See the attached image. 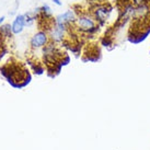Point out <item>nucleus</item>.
Segmentation results:
<instances>
[{"mask_svg": "<svg viewBox=\"0 0 150 150\" xmlns=\"http://www.w3.org/2000/svg\"><path fill=\"white\" fill-rule=\"evenodd\" d=\"M4 17H1V18H0V24H1L2 22H4Z\"/></svg>", "mask_w": 150, "mask_h": 150, "instance_id": "obj_6", "label": "nucleus"}, {"mask_svg": "<svg viewBox=\"0 0 150 150\" xmlns=\"http://www.w3.org/2000/svg\"><path fill=\"white\" fill-rule=\"evenodd\" d=\"M54 2L56 4H58V6H60L62 4V2H60V0H54Z\"/></svg>", "mask_w": 150, "mask_h": 150, "instance_id": "obj_5", "label": "nucleus"}, {"mask_svg": "<svg viewBox=\"0 0 150 150\" xmlns=\"http://www.w3.org/2000/svg\"><path fill=\"white\" fill-rule=\"evenodd\" d=\"M77 23L79 25V28L83 31H88V32H92L96 30V25H94V21L88 17H81L77 20Z\"/></svg>", "mask_w": 150, "mask_h": 150, "instance_id": "obj_1", "label": "nucleus"}, {"mask_svg": "<svg viewBox=\"0 0 150 150\" xmlns=\"http://www.w3.org/2000/svg\"><path fill=\"white\" fill-rule=\"evenodd\" d=\"M75 19V16H74V12L69 10V11H67L66 13H64L62 16H59L57 18V24L58 25H65V23L69 21H72Z\"/></svg>", "mask_w": 150, "mask_h": 150, "instance_id": "obj_4", "label": "nucleus"}, {"mask_svg": "<svg viewBox=\"0 0 150 150\" xmlns=\"http://www.w3.org/2000/svg\"><path fill=\"white\" fill-rule=\"evenodd\" d=\"M24 24H25L24 16H18V17L16 18V20L13 21L12 26H11V31H12V33H14V34L21 33L23 28H24Z\"/></svg>", "mask_w": 150, "mask_h": 150, "instance_id": "obj_3", "label": "nucleus"}, {"mask_svg": "<svg viewBox=\"0 0 150 150\" xmlns=\"http://www.w3.org/2000/svg\"><path fill=\"white\" fill-rule=\"evenodd\" d=\"M46 42H47L46 34L44 32H38V33H36L32 38V40H31V45L34 48H40V47L45 45Z\"/></svg>", "mask_w": 150, "mask_h": 150, "instance_id": "obj_2", "label": "nucleus"}]
</instances>
